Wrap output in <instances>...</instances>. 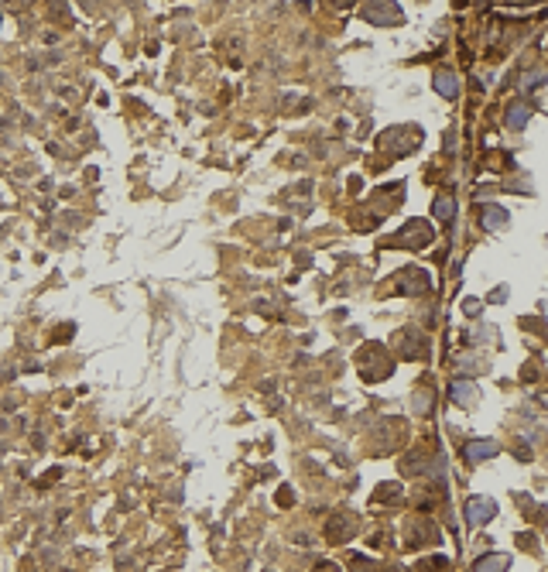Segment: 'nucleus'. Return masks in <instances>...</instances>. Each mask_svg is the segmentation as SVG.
<instances>
[{"mask_svg": "<svg viewBox=\"0 0 548 572\" xmlns=\"http://www.w3.org/2000/svg\"><path fill=\"white\" fill-rule=\"evenodd\" d=\"M453 401H456L459 408H476L480 391H476L469 381H456V384H453Z\"/></svg>", "mask_w": 548, "mask_h": 572, "instance_id": "obj_6", "label": "nucleus"}, {"mask_svg": "<svg viewBox=\"0 0 548 572\" xmlns=\"http://www.w3.org/2000/svg\"><path fill=\"white\" fill-rule=\"evenodd\" d=\"M422 569H425V572H439V569H446V559H429V562H422Z\"/></svg>", "mask_w": 548, "mask_h": 572, "instance_id": "obj_12", "label": "nucleus"}, {"mask_svg": "<svg viewBox=\"0 0 548 572\" xmlns=\"http://www.w3.org/2000/svg\"><path fill=\"white\" fill-rule=\"evenodd\" d=\"M364 17L366 21H373V24H384V21H401V10L391 3H366L364 7Z\"/></svg>", "mask_w": 548, "mask_h": 572, "instance_id": "obj_5", "label": "nucleus"}, {"mask_svg": "<svg viewBox=\"0 0 548 572\" xmlns=\"http://www.w3.org/2000/svg\"><path fill=\"white\" fill-rule=\"evenodd\" d=\"M483 230H504L507 226V209L500 206H483Z\"/></svg>", "mask_w": 548, "mask_h": 572, "instance_id": "obj_7", "label": "nucleus"}, {"mask_svg": "<svg viewBox=\"0 0 548 572\" xmlns=\"http://www.w3.org/2000/svg\"><path fill=\"white\" fill-rule=\"evenodd\" d=\"M425 244H432V230H429V223H408L398 237H394V247H425Z\"/></svg>", "mask_w": 548, "mask_h": 572, "instance_id": "obj_2", "label": "nucleus"}, {"mask_svg": "<svg viewBox=\"0 0 548 572\" xmlns=\"http://www.w3.org/2000/svg\"><path fill=\"white\" fill-rule=\"evenodd\" d=\"M384 572H404V569H384Z\"/></svg>", "mask_w": 548, "mask_h": 572, "instance_id": "obj_13", "label": "nucleus"}, {"mask_svg": "<svg viewBox=\"0 0 548 572\" xmlns=\"http://www.w3.org/2000/svg\"><path fill=\"white\" fill-rule=\"evenodd\" d=\"M462 456H466L469 463H483V460L497 456V442H493V439H473V442H466Z\"/></svg>", "mask_w": 548, "mask_h": 572, "instance_id": "obj_4", "label": "nucleus"}, {"mask_svg": "<svg viewBox=\"0 0 548 572\" xmlns=\"http://www.w3.org/2000/svg\"><path fill=\"white\" fill-rule=\"evenodd\" d=\"M380 144H384L391 155H404L408 148H415V144H418V130H411V127H398V130H391Z\"/></svg>", "mask_w": 548, "mask_h": 572, "instance_id": "obj_3", "label": "nucleus"}, {"mask_svg": "<svg viewBox=\"0 0 548 572\" xmlns=\"http://www.w3.org/2000/svg\"><path fill=\"white\" fill-rule=\"evenodd\" d=\"M507 562H511L507 555H483V559L473 566V572H504Z\"/></svg>", "mask_w": 548, "mask_h": 572, "instance_id": "obj_9", "label": "nucleus"}, {"mask_svg": "<svg viewBox=\"0 0 548 572\" xmlns=\"http://www.w3.org/2000/svg\"><path fill=\"white\" fill-rule=\"evenodd\" d=\"M436 93H442L446 99H456L459 96V83H456V76L453 72H436Z\"/></svg>", "mask_w": 548, "mask_h": 572, "instance_id": "obj_8", "label": "nucleus"}, {"mask_svg": "<svg viewBox=\"0 0 548 572\" xmlns=\"http://www.w3.org/2000/svg\"><path fill=\"white\" fill-rule=\"evenodd\" d=\"M528 117H531V110L525 106V103H514L511 110H507V127H514V130H521L525 124H528Z\"/></svg>", "mask_w": 548, "mask_h": 572, "instance_id": "obj_11", "label": "nucleus"}, {"mask_svg": "<svg viewBox=\"0 0 548 572\" xmlns=\"http://www.w3.org/2000/svg\"><path fill=\"white\" fill-rule=\"evenodd\" d=\"M490 517H497V500H490V497H469L466 500V521L469 524L483 528Z\"/></svg>", "mask_w": 548, "mask_h": 572, "instance_id": "obj_1", "label": "nucleus"}, {"mask_svg": "<svg viewBox=\"0 0 548 572\" xmlns=\"http://www.w3.org/2000/svg\"><path fill=\"white\" fill-rule=\"evenodd\" d=\"M432 213L442 219V223H453V213H456V199L453 195H439L436 199V206H432Z\"/></svg>", "mask_w": 548, "mask_h": 572, "instance_id": "obj_10", "label": "nucleus"}]
</instances>
